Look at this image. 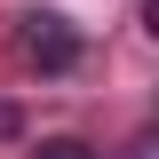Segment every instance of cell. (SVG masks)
<instances>
[{"mask_svg": "<svg viewBox=\"0 0 159 159\" xmlns=\"http://www.w3.org/2000/svg\"><path fill=\"white\" fill-rule=\"evenodd\" d=\"M16 48H24V64H40V72H72L80 64V32L56 16V8H32V16L16 24Z\"/></svg>", "mask_w": 159, "mask_h": 159, "instance_id": "cell-1", "label": "cell"}, {"mask_svg": "<svg viewBox=\"0 0 159 159\" xmlns=\"http://www.w3.org/2000/svg\"><path fill=\"white\" fill-rule=\"evenodd\" d=\"M32 159H96V151H88V143H80V135H48V143H40Z\"/></svg>", "mask_w": 159, "mask_h": 159, "instance_id": "cell-2", "label": "cell"}, {"mask_svg": "<svg viewBox=\"0 0 159 159\" xmlns=\"http://www.w3.org/2000/svg\"><path fill=\"white\" fill-rule=\"evenodd\" d=\"M143 16H151V32H159V0H151V8H143Z\"/></svg>", "mask_w": 159, "mask_h": 159, "instance_id": "cell-3", "label": "cell"}]
</instances>
